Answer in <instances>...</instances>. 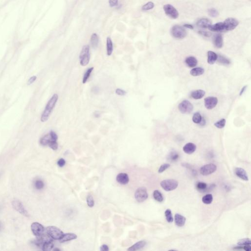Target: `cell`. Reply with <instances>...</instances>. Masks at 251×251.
Segmentation results:
<instances>
[{
    "instance_id": "6da1fadb",
    "label": "cell",
    "mask_w": 251,
    "mask_h": 251,
    "mask_svg": "<svg viewBox=\"0 0 251 251\" xmlns=\"http://www.w3.org/2000/svg\"><path fill=\"white\" fill-rule=\"evenodd\" d=\"M58 99H59L58 95L55 94H53L51 99H50V100L47 103V105L46 106L44 111L42 114L41 117V122H45L48 120L51 112L56 106Z\"/></svg>"
},
{
    "instance_id": "7a4b0ae2",
    "label": "cell",
    "mask_w": 251,
    "mask_h": 251,
    "mask_svg": "<svg viewBox=\"0 0 251 251\" xmlns=\"http://www.w3.org/2000/svg\"><path fill=\"white\" fill-rule=\"evenodd\" d=\"M90 59V47L88 45H85L82 47L79 55L80 64L82 66H85L89 63Z\"/></svg>"
},
{
    "instance_id": "3957f363",
    "label": "cell",
    "mask_w": 251,
    "mask_h": 251,
    "mask_svg": "<svg viewBox=\"0 0 251 251\" xmlns=\"http://www.w3.org/2000/svg\"><path fill=\"white\" fill-rule=\"evenodd\" d=\"M171 34L176 39H182L186 37L187 32L184 27L176 25L171 29Z\"/></svg>"
},
{
    "instance_id": "277c9868",
    "label": "cell",
    "mask_w": 251,
    "mask_h": 251,
    "mask_svg": "<svg viewBox=\"0 0 251 251\" xmlns=\"http://www.w3.org/2000/svg\"><path fill=\"white\" fill-rule=\"evenodd\" d=\"M46 232L53 240H60L63 236V233L60 229L55 226L48 227Z\"/></svg>"
},
{
    "instance_id": "5b68a950",
    "label": "cell",
    "mask_w": 251,
    "mask_h": 251,
    "mask_svg": "<svg viewBox=\"0 0 251 251\" xmlns=\"http://www.w3.org/2000/svg\"><path fill=\"white\" fill-rule=\"evenodd\" d=\"M178 182L174 179L163 180L160 182V185L164 190L170 191L175 190L178 186Z\"/></svg>"
},
{
    "instance_id": "8992f818",
    "label": "cell",
    "mask_w": 251,
    "mask_h": 251,
    "mask_svg": "<svg viewBox=\"0 0 251 251\" xmlns=\"http://www.w3.org/2000/svg\"><path fill=\"white\" fill-rule=\"evenodd\" d=\"M179 110L182 114H190L193 109L192 104L188 101H182L180 104L179 105Z\"/></svg>"
},
{
    "instance_id": "52a82bcc",
    "label": "cell",
    "mask_w": 251,
    "mask_h": 251,
    "mask_svg": "<svg viewBox=\"0 0 251 251\" xmlns=\"http://www.w3.org/2000/svg\"><path fill=\"white\" fill-rule=\"evenodd\" d=\"M134 196L136 200L139 203H141L146 200L148 197V194L146 188L144 187L138 188L135 191Z\"/></svg>"
},
{
    "instance_id": "ba28073f",
    "label": "cell",
    "mask_w": 251,
    "mask_h": 251,
    "mask_svg": "<svg viewBox=\"0 0 251 251\" xmlns=\"http://www.w3.org/2000/svg\"><path fill=\"white\" fill-rule=\"evenodd\" d=\"M163 9L165 14L173 19L178 18L179 15L177 9L170 4H167L163 6Z\"/></svg>"
},
{
    "instance_id": "9c48e42d",
    "label": "cell",
    "mask_w": 251,
    "mask_h": 251,
    "mask_svg": "<svg viewBox=\"0 0 251 251\" xmlns=\"http://www.w3.org/2000/svg\"><path fill=\"white\" fill-rule=\"evenodd\" d=\"M57 138L58 137L56 133H55V131L52 130L49 134H46L41 138L40 143L43 146H47L48 145L50 142H51L52 141H57Z\"/></svg>"
},
{
    "instance_id": "30bf717a",
    "label": "cell",
    "mask_w": 251,
    "mask_h": 251,
    "mask_svg": "<svg viewBox=\"0 0 251 251\" xmlns=\"http://www.w3.org/2000/svg\"><path fill=\"white\" fill-rule=\"evenodd\" d=\"M225 31H230L236 29L239 24V22L234 18H228L225 20L224 22Z\"/></svg>"
},
{
    "instance_id": "8fae6325",
    "label": "cell",
    "mask_w": 251,
    "mask_h": 251,
    "mask_svg": "<svg viewBox=\"0 0 251 251\" xmlns=\"http://www.w3.org/2000/svg\"><path fill=\"white\" fill-rule=\"evenodd\" d=\"M12 206L16 211H18L20 214H21L23 215H24L26 217H29L30 216L29 213L25 209L22 203L18 200H13V201L12 202Z\"/></svg>"
},
{
    "instance_id": "7c38bea8",
    "label": "cell",
    "mask_w": 251,
    "mask_h": 251,
    "mask_svg": "<svg viewBox=\"0 0 251 251\" xmlns=\"http://www.w3.org/2000/svg\"><path fill=\"white\" fill-rule=\"evenodd\" d=\"M217 170L216 165L211 163L204 165L200 168V173L203 176H208L214 173Z\"/></svg>"
},
{
    "instance_id": "4fadbf2b",
    "label": "cell",
    "mask_w": 251,
    "mask_h": 251,
    "mask_svg": "<svg viewBox=\"0 0 251 251\" xmlns=\"http://www.w3.org/2000/svg\"><path fill=\"white\" fill-rule=\"evenodd\" d=\"M31 230L34 236L39 237L44 233V227L39 223H33L31 226Z\"/></svg>"
},
{
    "instance_id": "5bb4252c",
    "label": "cell",
    "mask_w": 251,
    "mask_h": 251,
    "mask_svg": "<svg viewBox=\"0 0 251 251\" xmlns=\"http://www.w3.org/2000/svg\"><path fill=\"white\" fill-rule=\"evenodd\" d=\"M218 100L217 98L215 97H208L204 99V106L208 109H212L214 108L217 104Z\"/></svg>"
},
{
    "instance_id": "9a60e30c",
    "label": "cell",
    "mask_w": 251,
    "mask_h": 251,
    "mask_svg": "<svg viewBox=\"0 0 251 251\" xmlns=\"http://www.w3.org/2000/svg\"><path fill=\"white\" fill-rule=\"evenodd\" d=\"M234 172L236 175L241 180L245 181H248V176L244 169L240 167H237L234 170Z\"/></svg>"
},
{
    "instance_id": "2e32d148",
    "label": "cell",
    "mask_w": 251,
    "mask_h": 251,
    "mask_svg": "<svg viewBox=\"0 0 251 251\" xmlns=\"http://www.w3.org/2000/svg\"><path fill=\"white\" fill-rule=\"evenodd\" d=\"M116 181L121 185H126L129 182V176L126 173H120L116 177Z\"/></svg>"
},
{
    "instance_id": "e0dca14e",
    "label": "cell",
    "mask_w": 251,
    "mask_h": 251,
    "mask_svg": "<svg viewBox=\"0 0 251 251\" xmlns=\"http://www.w3.org/2000/svg\"><path fill=\"white\" fill-rule=\"evenodd\" d=\"M197 26L204 29L208 28L212 25V22L208 18H202L199 19L196 23Z\"/></svg>"
},
{
    "instance_id": "ac0fdd59",
    "label": "cell",
    "mask_w": 251,
    "mask_h": 251,
    "mask_svg": "<svg viewBox=\"0 0 251 251\" xmlns=\"http://www.w3.org/2000/svg\"><path fill=\"white\" fill-rule=\"evenodd\" d=\"M196 150V146L194 144V143H187L183 147V151L186 154L190 155L195 152Z\"/></svg>"
},
{
    "instance_id": "d6986e66",
    "label": "cell",
    "mask_w": 251,
    "mask_h": 251,
    "mask_svg": "<svg viewBox=\"0 0 251 251\" xmlns=\"http://www.w3.org/2000/svg\"><path fill=\"white\" fill-rule=\"evenodd\" d=\"M209 30L214 32H220L225 31L224 23L218 22L215 24L214 25H211L208 27Z\"/></svg>"
},
{
    "instance_id": "ffe728a7",
    "label": "cell",
    "mask_w": 251,
    "mask_h": 251,
    "mask_svg": "<svg viewBox=\"0 0 251 251\" xmlns=\"http://www.w3.org/2000/svg\"><path fill=\"white\" fill-rule=\"evenodd\" d=\"M186 222V218L180 214H176L175 215V222L177 226L180 227L184 226Z\"/></svg>"
},
{
    "instance_id": "44dd1931",
    "label": "cell",
    "mask_w": 251,
    "mask_h": 251,
    "mask_svg": "<svg viewBox=\"0 0 251 251\" xmlns=\"http://www.w3.org/2000/svg\"><path fill=\"white\" fill-rule=\"evenodd\" d=\"M217 54L213 51H208V60H207L208 63L211 65L214 64L217 61Z\"/></svg>"
},
{
    "instance_id": "7402d4cb",
    "label": "cell",
    "mask_w": 251,
    "mask_h": 251,
    "mask_svg": "<svg viewBox=\"0 0 251 251\" xmlns=\"http://www.w3.org/2000/svg\"><path fill=\"white\" fill-rule=\"evenodd\" d=\"M205 94H206V92L204 90L198 89V90L192 91L191 93V96L193 99H195V100H199L204 97Z\"/></svg>"
},
{
    "instance_id": "603a6c76",
    "label": "cell",
    "mask_w": 251,
    "mask_h": 251,
    "mask_svg": "<svg viewBox=\"0 0 251 251\" xmlns=\"http://www.w3.org/2000/svg\"><path fill=\"white\" fill-rule=\"evenodd\" d=\"M77 238V236L76 234L73 233H68L64 234L62 238L59 240L60 243H63V242H67L68 241L75 240Z\"/></svg>"
},
{
    "instance_id": "cb8c5ba5",
    "label": "cell",
    "mask_w": 251,
    "mask_h": 251,
    "mask_svg": "<svg viewBox=\"0 0 251 251\" xmlns=\"http://www.w3.org/2000/svg\"><path fill=\"white\" fill-rule=\"evenodd\" d=\"M214 45L217 48H221L223 46V39L222 35L218 34L215 36L214 40Z\"/></svg>"
},
{
    "instance_id": "d4e9b609",
    "label": "cell",
    "mask_w": 251,
    "mask_h": 251,
    "mask_svg": "<svg viewBox=\"0 0 251 251\" xmlns=\"http://www.w3.org/2000/svg\"><path fill=\"white\" fill-rule=\"evenodd\" d=\"M185 63L188 67L190 68L195 67L198 63V61L195 57L192 56L186 57Z\"/></svg>"
},
{
    "instance_id": "484cf974",
    "label": "cell",
    "mask_w": 251,
    "mask_h": 251,
    "mask_svg": "<svg viewBox=\"0 0 251 251\" xmlns=\"http://www.w3.org/2000/svg\"><path fill=\"white\" fill-rule=\"evenodd\" d=\"M146 244V242L144 240L140 241L137 242L136 243L133 245L129 249H127L128 251H134L137 250H140L141 249L143 248Z\"/></svg>"
},
{
    "instance_id": "4316f807",
    "label": "cell",
    "mask_w": 251,
    "mask_h": 251,
    "mask_svg": "<svg viewBox=\"0 0 251 251\" xmlns=\"http://www.w3.org/2000/svg\"><path fill=\"white\" fill-rule=\"evenodd\" d=\"M204 70L203 68L196 67L191 69L190 74L193 77H197L202 75L204 73Z\"/></svg>"
},
{
    "instance_id": "83f0119b",
    "label": "cell",
    "mask_w": 251,
    "mask_h": 251,
    "mask_svg": "<svg viewBox=\"0 0 251 251\" xmlns=\"http://www.w3.org/2000/svg\"><path fill=\"white\" fill-rule=\"evenodd\" d=\"M99 37L96 34H92L90 38V43L93 48L96 49L97 48L99 44Z\"/></svg>"
},
{
    "instance_id": "f1b7e54d",
    "label": "cell",
    "mask_w": 251,
    "mask_h": 251,
    "mask_svg": "<svg viewBox=\"0 0 251 251\" xmlns=\"http://www.w3.org/2000/svg\"><path fill=\"white\" fill-rule=\"evenodd\" d=\"M113 43L111 38L108 37L107 39V55L110 56L113 52Z\"/></svg>"
},
{
    "instance_id": "f546056e",
    "label": "cell",
    "mask_w": 251,
    "mask_h": 251,
    "mask_svg": "<svg viewBox=\"0 0 251 251\" xmlns=\"http://www.w3.org/2000/svg\"><path fill=\"white\" fill-rule=\"evenodd\" d=\"M217 60L218 63L220 64H222L223 65H230V60H229V59H227L225 56H223L222 55H217Z\"/></svg>"
},
{
    "instance_id": "4dcf8cb0",
    "label": "cell",
    "mask_w": 251,
    "mask_h": 251,
    "mask_svg": "<svg viewBox=\"0 0 251 251\" xmlns=\"http://www.w3.org/2000/svg\"><path fill=\"white\" fill-rule=\"evenodd\" d=\"M179 157V155L175 151H172L169 153L167 156V159L171 162L176 161L178 160Z\"/></svg>"
},
{
    "instance_id": "1f68e13d",
    "label": "cell",
    "mask_w": 251,
    "mask_h": 251,
    "mask_svg": "<svg viewBox=\"0 0 251 251\" xmlns=\"http://www.w3.org/2000/svg\"><path fill=\"white\" fill-rule=\"evenodd\" d=\"M53 246H54V245L53 241H50V242H46L42 244L40 248L43 251H51L53 249Z\"/></svg>"
},
{
    "instance_id": "d6a6232c",
    "label": "cell",
    "mask_w": 251,
    "mask_h": 251,
    "mask_svg": "<svg viewBox=\"0 0 251 251\" xmlns=\"http://www.w3.org/2000/svg\"><path fill=\"white\" fill-rule=\"evenodd\" d=\"M153 197L155 200L157 202H162L163 201V194L160 191L158 190H156L154 191L153 193Z\"/></svg>"
},
{
    "instance_id": "836d02e7",
    "label": "cell",
    "mask_w": 251,
    "mask_h": 251,
    "mask_svg": "<svg viewBox=\"0 0 251 251\" xmlns=\"http://www.w3.org/2000/svg\"><path fill=\"white\" fill-rule=\"evenodd\" d=\"M202 116L199 112H195L192 117V121L195 124H200L202 120Z\"/></svg>"
},
{
    "instance_id": "e575fe53",
    "label": "cell",
    "mask_w": 251,
    "mask_h": 251,
    "mask_svg": "<svg viewBox=\"0 0 251 251\" xmlns=\"http://www.w3.org/2000/svg\"><path fill=\"white\" fill-rule=\"evenodd\" d=\"M213 201V196L212 194H208L205 195L202 198V201L205 204H210Z\"/></svg>"
},
{
    "instance_id": "d590c367",
    "label": "cell",
    "mask_w": 251,
    "mask_h": 251,
    "mask_svg": "<svg viewBox=\"0 0 251 251\" xmlns=\"http://www.w3.org/2000/svg\"><path fill=\"white\" fill-rule=\"evenodd\" d=\"M93 69H94V67L89 68V69H87L86 71L85 72V75L83 76V79H82V83L85 84V83H86L87 80H88L89 78L90 77L92 72L93 70Z\"/></svg>"
},
{
    "instance_id": "8d00e7d4",
    "label": "cell",
    "mask_w": 251,
    "mask_h": 251,
    "mask_svg": "<svg viewBox=\"0 0 251 251\" xmlns=\"http://www.w3.org/2000/svg\"><path fill=\"white\" fill-rule=\"evenodd\" d=\"M165 216L167 221L169 223L173 222V217L172 215V212L170 209H167L165 211Z\"/></svg>"
},
{
    "instance_id": "74e56055",
    "label": "cell",
    "mask_w": 251,
    "mask_h": 251,
    "mask_svg": "<svg viewBox=\"0 0 251 251\" xmlns=\"http://www.w3.org/2000/svg\"><path fill=\"white\" fill-rule=\"evenodd\" d=\"M226 123V121L225 119H221V120H219L215 123L214 126L218 129H223L225 127Z\"/></svg>"
},
{
    "instance_id": "f35d334b",
    "label": "cell",
    "mask_w": 251,
    "mask_h": 251,
    "mask_svg": "<svg viewBox=\"0 0 251 251\" xmlns=\"http://www.w3.org/2000/svg\"><path fill=\"white\" fill-rule=\"evenodd\" d=\"M155 7V5L152 2H149L147 4L143 5L142 8V10L143 11H147L153 9Z\"/></svg>"
},
{
    "instance_id": "ab89813d",
    "label": "cell",
    "mask_w": 251,
    "mask_h": 251,
    "mask_svg": "<svg viewBox=\"0 0 251 251\" xmlns=\"http://www.w3.org/2000/svg\"><path fill=\"white\" fill-rule=\"evenodd\" d=\"M208 185L205 182H198L196 185V188L198 190L204 191L207 189Z\"/></svg>"
},
{
    "instance_id": "60d3db41",
    "label": "cell",
    "mask_w": 251,
    "mask_h": 251,
    "mask_svg": "<svg viewBox=\"0 0 251 251\" xmlns=\"http://www.w3.org/2000/svg\"><path fill=\"white\" fill-rule=\"evenodd\" d=\"M86 201H87V205L89 207L92 208V207H94L95 202H94V199H93V198L92 196L88 195L87 197V198H86Z\"/></svg>"
},
{
    "instance_id": "b9f144b4",
    "label": "cell",
    "mask_w": 251,
    "mask_h": 251,
    "mask_svg": "<svg viewBox=\"0 0 251 251\" xmlns=\"http://www.w3.org/2000/svg\"><path fill=\"white\" fill-rule=\"evenodd\" d=\"M251 241L249 238H244L238 241V245L240 246H244L246 245H251Z\"/></svg>"
},
{
    "instance_id": "7bdbcfd3",
    "label": "cell",
    "mask_w": 251,
    "mask_h": 251,
    "mask_svg": "<svg viewBox=\"0 0 251 251\" xmlns=\"http://www.w3.org/2000/svg\"><path fill=\"white\" fill-rule=\"evenodd\" d=\"M208 13L209 15L212 17H216L219 15L218 11L214 8L208 9Z\"/></svg>"
},
{
    "instance_id": "ee69618b",
    "label": "cell",
    "mask_w": 251,
    "mask_h": 251,
    "mask_svg": "<svg viewBox=\"0 0 251 251\" xmlns=\"http://www.w3.org/2000/svg\"><path fill=\"white\" fill-rule=\"evenodd\" d=\"M44 186V184L41 180H37L35 182V187L38 190H40L43 188Z\"/></svg>"
},
{
    "instance_id": "f6af8a7d",
    "label": "cell",
    "mask_w": 251,
    "mask_h": 251,
    "mask_svg": "<svg viewBox=\"0 0 251 251\" xmlns=\"http://www.w3.org/2000/svg\"><path fill=\"white\" fill-rule=\"evenodd\" d=\"M170 167V165L168 164V163H165V164H163V165L160 166V167L159 168L158 172L159 173H163V172H164V171L169 168Z\"/></svg>"
},
{
    "instance_id": "bcb514c9",
    "label": "cell",
    "mask_w": 251,
    "mask_h": 251,
    "mask_svg": "<svg viewBox=\"0 0 251 251\" xmlns=\"http://www.w3.org/2000/svg\"><path fill=\"white\" fill-rule=\"evenodd\" d=\"M48 146H49L51 149H52L53 150H56L58 148V144L57 143V141L53 140L51 142H50L48 144Z\"/></svg>"
},
{
    "instance_id": "7dc6e473",
    "label": "cell",
    "mask_w": 251,
    "mask_h": 251,
    "mask_svg": "<svg viewBox=\"0 0 251 251\" xmlns=\"http://www.w3.org/2000/svg\"><path fill=\"white\" fill-rule=\"evenodd\" d=\"M115 93L118 96H125L127 94L126 91L120 88H117L115 91Z\"/></svg>"
},
{
    "instance_id": "c3c4849f",
    "label": "cell",
    "mask_w": 251,
    "mask_h": 251,
    "mask_svg": "<svg viewBox=\"0 0 251 251\" xmlns=\"http://www.w3.org/2000/svg\"><path fill=\"white\" fill-rule=\"evenodd\" d=\"M198 33L201 35H203L204 37H209L211 35V34L210 32H208V31H198Z\"/></svg>"
},
{
    "instance_id": "681fc988",
    "label": "cell",
    "mask_w": 251,
    "mask_h": 251,
    "mask_svg": "<svg viewBox=\"0 0 251 251\" xmlns=\"http://www.w3.org/2000/svg\"><path fill=\"white\" fill-rule=\"evenodd\" d=\"M118 0H109V4L110 7H114L118 5Z\"/></svg>"
},
{
    "instance_id": "f907efd6",
    "label": "cell",
    "mask_w": 251,
    "mask_h": 251,
    "mask_svg": "<svg viewBox=\"0 0 251 251\" xmlns=\"http://www.w3.org/2000/svg\"><path fill=\"white\" fill-rule=\"evenodd\" d=\"M57 165H59V166L60 167H63L66 163V161L64 159H60L57 161Z\"/></svg>"
},
{
    "instance_id": "816d5d0a",
    "label": "cell",
    "mask_w": 251,
    "mask_h": 251,
    "mask_svg": "<svg viewBox=\"0 0 251 251\" xmlns=\"http://www.w3.org/2000/svg\"><path fill=\"white\" fill-rule=\"evenodd\" d=\"M37 77L35 76H33V77H31L30 79H29V81H28V82H27V84L29 85H31L32 84V83H34L35 81H36V79H37Z\"/></svg>"
},
{
    "instance_id": "f5cc1de1",
    "label": "cell",
    "mask_w": 251,
    "mask_h": 251,
    "mask_svg": "<svg viewBox=\"0 0 251 251\" xmlns=\"http://www.w3.org/2000/svg\"><path fill=\"white\" fill-rule=\"evenodd\" d=\"M109 250L108 246L107 245L104 244L101 245L100 247V251H108Z\"/></svg>"
},
{
    "instance_id": "db71d44e",
    "label": "cell",
    "mask_w": 251,
    "mask_h": 251,
    "mask_svg": "<svg viewBox=\"0 0 251 251\" xmlns=\"http://www.w3.org/2000/svg\"><path fill=\"white\" fill-rule=\"evenodd\" d=\"M243 249L246 251H250L251 249V245H244L243 247Z\"/></svg>"
},
{
    "instance_id": "11a10c76",
    "label": "cell",
    "mask_w": 251,
    "mask_h": 251,
    "mask_svg": "<svg viewBox=\"0 0 251 251\" xmlns=\"http://www.w3.org/2000/svg\"><path fill=\"white\" fill-rule=\"evenodd\" d=\"M184 27L188 28V29H190V30H193L194 29V27H193L192 25H191V24H185L184 25Z\"/></svg>"
},
{
    "instance_id": "9f6ffc18",
    "label": "cell",
    "mask_w": 251,
    "mask_h": 251,
    "mask_svg": "<svg viewBox=\"0 0 251 251\" xmlns=\"http://www.w3.org/2000/svg\"><path fill=\"white\" fill-rule=\"evenodd\" d=\"M247 87V85H245V86H244L243 87H242V88L241 89V90L240 92V96H241L242 94H243L245 91H246Z\"/></svg>"
},
{
    "instance_id": "6f0895ef",
    "label": "cell",
    "mask_w": 251,
    "mask_h": 251,
    "mask_svg": "<svg viewBox=\"0 0 251 251\" xmlns=\"http://www.w3.org/2000/svg\"><path fill=\"white\" fill-rule=\"evenodd\" d=\"M94 116L95 118H99L101 116V113L99 111H96L94 113Z\"/></svg>"
},
{
    "instance_id": "680465c9",
    "label": "cell",
    "mask_w": 251,
    "mask_h": 251,
    "mask_svg": "<svg viewBox=\"0 0 251 251\" xmlns=\"http://www.w3.org/2000/svg\"><path fill=\"white\" fill-rule=\"evenodd\" d=\"M99 88L98 87H96V86H95V87H93L92 88V91L93 92V93H97L99 92Z\"/></svg>"
},
{
    "instance_id": "91938a15",
    "label": "cell",
    "mask_w": 251,
    "mask_h": 251,
    "mask_svg": "<svg viewBox=\"0 0 251 251\" xmlns=\"http://www.w3.org/2000/svg\"><path fill=\"white\" fill-rule=\"evenodd\" d=\"M54 250V251H60V249H59L57 248L55 249H54V250Z\"/></svg>"
}]
</instances>
